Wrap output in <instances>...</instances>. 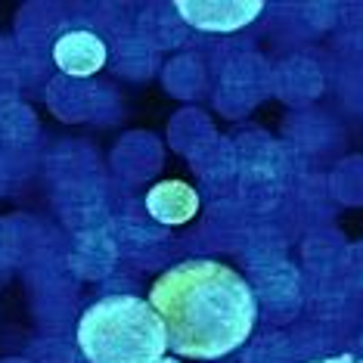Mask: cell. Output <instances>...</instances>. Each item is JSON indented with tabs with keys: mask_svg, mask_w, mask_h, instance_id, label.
I'll return each instance as SVG.
<instances>
[{
	"mask_svg": "<svg viewBox=\"0 0 363 363\" xmlns=\"http://www.w3.org/2000/svg\"><path fill=\"white\" fill-rule=\"evenodd\" d=\"M155 363H180V360H174V357H162V360H155Z\"/></svg>",
	"mask_w": 363,
	"mask_h": 363,
	"instance_id": "obj_7",
	"label": "cell"
},
{
	"mask_svg": "<svg viewBox=\"0 0 363 363\" xmlns=\"http://www.w3.org/2000/svg\"><path fill=\"white\" fill-rule=\"evenodd\" d=\"M177 13L199 31L227 35L255 22L264 13L261 0H180Z\"/></svg>",
	"mask_w": 363,
	"mask_h": 363,
	"instance_id": "obj_3",
	"label": "cell"
},
{
	"mask_svg": "<svg viewBox=\"0 0 363 363\" xmlns=\"http://www.w3.org/2000/svg\"><path fill=\"white\" fill-rule=\"evenodd\" d=\"M103 38L94 31H65V35L53 44V62L56 69L65 72L69 78H90L106 65Z\"/></svg>",
	"mask_w": 363,
	"mask_h": 363,
	"instance_id": "obj_4",
	"label": "cell"
},
{
	"mask_svg": "<svg viewBox=\"0 0 363 363\" xmlns=\"http://www.w3.org/2000/svg\"><path fill=\"white\" fill-rule=\"evenodd\" d=\"M313 363H363V357H357V354H335V357H323Z\"/></svg>",
	"mask_w": 363,
	"mask_h": 363,
	"instance_id": "obj_6",
	"label": "cell"
},
{
	"mask_svg": "<svg viewBox=\"0 0 363 363\" xmlns=\"http://www.w3.org/2000/svg\"><path fill=\"white\" fill-rule=\"evenodd\" d=\"M146 211L164 227H180L196 218L199 196L184 180H162L146 193Z\"/></svg>",
	"mask_w": 363,
	"mask_h": 363,
	"instance_id": "obj_5",
	"label": "cell"
},
{
	"mask_svg": "<svg viewBox=\"0 0 363 363\" xmlns=\"http://www.w3.org/2000/svg\"><path fill=\"white\" fill-rule=\"evenodd\" d=\"M78 348L90 363H155L168 351V333L146 298L109 295L84 311Z\"/></svg>",
	"mask_w": 363,
	"mask_h": 363,
	"instance_id": "obj_2",
	"label": "cell"
},
{
	"mask_svg": "<svg viewBox=\"0 0 363 363\" xmlns=\"http://www.w3.org/2000/svg\"><path fill=\"white\" fill-rule=\"evenodd\" d=\"M168 348L180 357L218 360L245 345L258 320V301L242 274L220 261H184L150 289Z\"/></svg>",
	"mask_w": 363,
	"mask_h": 363,
	"instance_id": "obj_1",
	"label": "cell"
}]
</instances>
